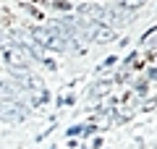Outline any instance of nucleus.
Returning <instances> with one entry per match:
<instances>
[{
  "label": "nucleus",
  "instance_id": "f257e3e1",
  "mask_svg": "<svg viewBox=\"0 0 157 149\" xmlns=\"http://www.w3.org/2000/svg\"><path fill=\"white\" fill-rule=\"evenodd\" d=\"M0 55H3V63H6V68L13 76L29 73V58L18 50V44L13 39H6L3 34H0Z\"/></svg>",
  "mask_w": 157,
  "mask_h": 149
},
{
  "label": "nucleus",
  "instance_id": "39448f33",
  "mask_svg": "<svg viewBox=\"0 0 157 149\" xmlns=\"http://www.w3.org/2000/svg\"><path fill=\"white\" fill-rule=\"evenodd\" d=\"M0 99H16V86L8 81H0Z\"/></svg>",
  "mask_w": 157,
  "mask_h": 149
},
{
  "label": "nucleus",
  "instance_id": "f03ea898",
  "mask_svg": "<svg viewBox=\"0 0 157 149\" xmlns=\"http://www.w3.org/2000/svg\"><path fill=\"white\" fill-rule=\"evenodd\" d=\"M29 34H32V39L39 44V47H47V50H66L68 47V39L60 37V34L55 32V29L47 24V26H32L29 29Z\"/></svg>",
  "mask_w": 157,
  "mask_h": 149
},
{
  "label": "nucleus",
  "instance_id": "20e7f679",
  "mask_svg": "<svg viewBox=\"0 0 157 149\" xmlns=\"http://www.w3.org/2000/svg\"><path fill=\"white\" fill-rule=\"evenodd\" d=\"M16 78H18V86H24V89H32V92L42 89V81H39L32 71H29V73H21V76H16Z\"/></svg>",
  "mask_w": 157,
  "mask_h": 149
},
{
  "label": "nucleus",
  "instance_id": "423d86ee",
  "mask_svg": "<svg viewBox=\"0 0 157 149\" xmlns=\"http://www.w3.org/2000/svg\"><path fill=\"white\" fill-rule=\"evenodd\" d=\"M115 3H121V6H126V8H139V6H144L147 0H115Z\"/></svg>",
  "mask_w": 157,
  "mask_h": 149
},
{
  "label": "nucleus",
  "instance_id": "7ed1b4c3",
  "mask_svg": "<svg viewBox=\"0 0 157 149\" xmlns=\"http://www.w3.org/2000/svg\"><path fill=\"white\" fill-rule=\"evenodd\" d=\"M26 105L18 99H0V120L6 123H18L26 118Z\"/></svg>",
  "mask_w": 157,
  "mask_h": 149
}]
</instances>
